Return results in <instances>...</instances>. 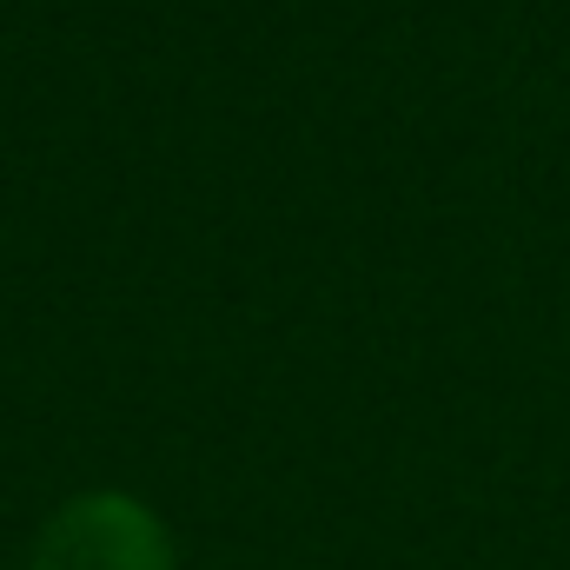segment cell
<instances>
[{"mask_svg":"<svg viewBox=\"0 0 570 570\" xmlns=\"http://www.w3.org/2000/svg\"><path fill=\"white\" fill-rule=\"evenodd\" d=\"M27 570H179L159 511L134 491H80L33 538Z\"/></svg>","mask_w":570,"mask_h":570,"instance_id":"cell-1","label":"cell"}]
</instances>
